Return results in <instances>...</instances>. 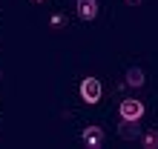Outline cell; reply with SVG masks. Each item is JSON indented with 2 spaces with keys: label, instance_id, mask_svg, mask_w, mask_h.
<instances>
[{
  "label": "cell",
  "instance_id": "1",
  "mask_svg": "<svg viewBox=\"0 0 158 149\" xmlns=\"http://www.w3.org/2000/svg\"><path fill=\"white\" fill-rule=\"evenodd\" d=\"M81 100L89 103V106L101 100V80L98 78H83L81 80Z\"/></svg>",
  "mask_w": 158,
  "mask_h": 149
},
{
  "label": "cell",
  "instance_id": "2",
  "mask_svg": "<svg viewBox=\"0 0 158 149\" xmlns=\"http://www.w3.org/2000/svg\"><path fill=\"white\" fill-rule=\"evenodd\" d=\"M118 115L121 120H141L144 118V103L141 100H121V109H118Z\"/></svg>",
  "mask_w": 158,
  "mask_h": 149
},
{
  "label": "cell",
  "instance_id": "3",
  "mask_svg": "<svg viewBox=\"0 0 158 149\" xmlns=\"http://www.w3.org/2000/svg\"><path fill=\"white\" fill-rule=\"evenodd\" d=\"M81 138H83V143H86L89 149H101L104 146V129L101 126H86L81 132Z\"/></svg>",
  "mask_w": 158,
  "mask_h": 149
},
{
  "label": "cell",
  "instance_id": "4",
  "mask_svg": "<svg viewBox=\"0 0 158 149\" xmlns=\"http://www.w3.org/2000/svg\"><path fill=\"white\" fill-rule=\"evenodd\" d=\"M118 138L121 141H138V138H141V123H138V120H121Z\"/></svg>",
  "mask_w": 158,
  "mask_h": 149
},
{
  "label": "cell",
  "instance_id": "5",
  "mask_svg": "<svg viewBox=\"0 0 158 149\" xmlns=\"http://www.w3.org/2000/svg\"><path fill=\"white\" fill-rule=\"evenodd\" d=\"M75 9H78L81 20H95L98 17V0H78Z\"/></svg>",
  "mask_w": 158,
  "mask_h": 149
},
{
  "label": "cell",
  "instance_id": "6",
  "mask_svg": "<svg viewBox=\"0 0 158 149\" xmlns=\"http://www.w3.org/2000/svg\"><path fill=\"white\" fill-rule=\"evenodd\" d=\"M144 72L141 69H138V66H132V69H127V83H129V86H135V89H141L144 86Z\"/></svg>",
  "mask_w": 158,
  "mask_h": 149
},
{
  "label": "cell",
  "instance_id": "7",
  "mask_svg": "<svg viewBox=\"0 0 158 149\" xmlns=\"http://www.w3.org/2000/svg\"><path fill=\"white\" fill-rule=\"evenodd\" d=\"M141 146L144 149H158V129H147L141 135Z\"/></svg>",
  "mask_w": 158,
  "mask_h": 149
},
{
  "label": "cell",
  "instance_id": "8",
  "mask_svg": "<svg viewBox=\"0 0 158 149\" xmlns=\"http://www.w3.org/2000/svg\"><path fill=\"white\" fill-rule=\"evenodd\" d=\"M127 6H141V0H124Z\"/></svg>",
  "mask_w": 158,
  "mask_h": 149
},
{
  "label": "cell",
  "instance_id": "9",
  "mask_svg": "<svg viewBox=\"0 0 158 149\" xmlns=\"http://www.w3.org/2000/svg\"><path fill=\"white\" fill-rule=\"evenodd\" d=\"M38 3H43V0H38Z\"/></svg>",
  "mask_w": 158,
  "mask_h": 149
}]
</instances>
